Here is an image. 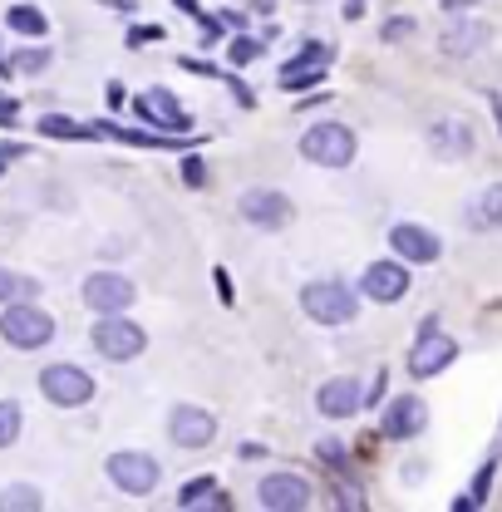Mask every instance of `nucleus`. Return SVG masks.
I'll return each instance as SVG.
<instances>
[{"label":"nucleus","instance_id":"27","mask_svg":"<svg viewBox=\"0 0 502 512\" xmlns=\"http://www.w3.org/2000/svg\"><path fill=\"white\" fill-rule=\"evenodd\" d=\"M256 55H261V40L242 35V40H232V50H227V64H251Z\"/></svg>","mask_w":502,"mask_h":512},{"label":"nucleus","instance_id":"22","mask_svg":"<svg viewBox=\"0 0 502 512\" xmlns=\"http://www.w3.org/2000/svg\"><path fill=\"white\" fill-rule=\"evenodd\" d=\"M45 503L40 498V488H30V483H10L5 493H0V512H35Z\"/></svg>","mask_w":502,"mask_h":512},{"label":"nucleus","instance_id":"10","mask_svg":"<svg viewBox=\"0 0 502 512\" xmlns=\"http://www.w3.org/2000/svg\"><path fill=\"white\" fill-rule=\"evenodd\" d=\"M168 434H173L178 448H207L217 439V419L207 409H197V404H178L173 419H168Z\"/></svg>","mask_w":502,"mask_h":512},{"label":"nucleus","instance_id":"25","mask_svg":"<svg viewBox=\"0 0 502 512\" xmlns=\"http://www.w3.org/2000/svg\"><path fill=\"white\" fill-rule=\"evenodd\" d=\"M217 488V478H192V483H183V493H178V508H197L207 493Z\"/></svg>","mask_w":502,"mask_h":512},{"label":"nucleus","instance_id":"21","mask_svg":"<svg viewBox=\"0 0 502 512\" xmlns=\"http://www.w3.org/2000/svg\"><path fill=\"white\" fill-rule=\"evenodd\" d=\"M40 296V281L35 276H20V271H5L0 266V306H10V301H35Z\"/></svg>","mask_w":502,"mask_h":512},{"label":"nucleus","instance_id":"8","mask_svg":"<svg viewBox=\"0 0 502 512\" xmlns=\"http://www.w3.org/2000/svg\"><path fill=\"white\" fill-rule=\"evenodd\" d=\"M242 217H247L251 227H266V232H281L291 217H296V207H291V197L286 192H276V188H251L242 192Z\"/></svg>","mask_w":502,"mask_h":512},{"label":"nucleus","instance_id":"5","mask_svg":"<svg viewBox=\"0 0 502 512\" xmlns=\"http://www.w3.org/2000/svg\"><path fill=\"white\" fill-rule=\"evenodd\" d=\"M133 301H138V291H133V281L119 276V271H94V276L84 281V306L99 311V316H124Z\"/></svg>","mask_w":502,"mask_h":512},{"label":"nucleus","instance_id":"2","mask_svg":"<svg viewBox=\"0 0 502 512\" xmlns=\"http://www.w3.org/2000/svg\"><path fill=\"white\" fill-rule=\"evenodd\" d=\"M301 306H306V316L320 320V325H350L355 311H360V301H355V291H350L345 281H311V286L301 291Z\"/></svg>","mask_w":502,"mask_h":512},{"label":"nucleus","instance_id":"17","mask_svg":"<svg viewBox=\"0 0 502 512\" xmlns=\"http://www.w3.org/2000/svg\"><path fill=\"white\" fill-rule=\"evenodd\" d=\"M488 40H493V25H488V20H463V25H448V30H443V55H453V60L463 55V60H468V55H478Z\"/></svg>","mask_w":502,"mask_h":512},{"label":"nucleus","instance_id":"9","mask_svg":"<svg viewBox=\"0 0 502 512\" xmlns=\"http://www.w3.org/2000/svg\"><path fill=\"white\" fill-rule=\"evenodd\" d=\"M261 508L266 512H306L311 508V483L296 478V473H271L261 488H256Z\"/></svg>","mask_w":502,"mask_h":512},{"label":"nucleus","instance_id":"6","mask_svg":"<svg viewBox=\"0 0 502 512\" xmlns=\"http://www.w3.org/2000/svg\"><path fill=\"white\" fill-rule=\"evenodd\" d=\"M89 340H94V350H99L104 360H133V355H143V345H148V335L124 316H99Z\"/></svg>","mask_w":502,"mask_h":512},{"label":"nucleus","instance_id":"1","mask_svg":"<svg viewBox=\"0 0 502 512\" xmlns=\"http://www.w3.org/2000/svg\"><path fill=\"white\" fill-rule=\"evenodd\" d=\"M0 335L15 350H40V345L55 340V320H50V311H40L35 301H10L0 311Z\"/></svg>","mask_w":502,"mask_h":512},{"label":"nucleus","instance_id":"34","mask_svg":"<svg viewBox=\"0 0 502 512\" xmlns=\"http://www.w3.org/2000/svg\"><path fill=\"white\" fill-rule=\"evenodd\" d=\"M158 35H163V30H158V25H148V30H133L128 40H133V45H143V40H158Z\"/></svg>","mask_w":502,"mask_h":512},{"label":"nucleus","instance_id":"24","mask_svg":"<svg viewBox=\"0 0 502 512\" xmlns=\"http://www.w3.org/2000/svg\"><path fill=\"white\" fill-rule=\"evenodd\" d=\"M20 424H25L20 404H15V399H0V448H10L20 439Z\"/></svg>","mask_w":502,"mask_h":512},{"label":"nucleus","instance_id":"36","mask_svg":"<svg viewBox=\"0 0 502 512\" xmlns=\"http://www.w3.org/2000/svg\"><path fill=\"white\" fill-rule=\"evenodd\" d=\"M493 114H498V133H502V99H498V104H493Z\"/></svg>","mask_w":502,"mask_h":512},{"label":"nucleus","instance_id":"38","mask_svg":"<svg viewBox=\"0 0 502 512\" xmlns=\"http://www.w3.org/2000/svg\"><path fill=\"white\" fill-rule=\"evenodd\" d=\"M0 163H5V158H0Z\"/></svg>","mask_w":502,"mask_h":512},{"label":"nucleus","instance_id":"32","mask_svg":"<svg viewBox=\"0 0 502 512\" xmlns=\"http://www.w3.org/2000/svg\"><path fill=\"white\" fill-rule=\"evenodd\" d=\"M197 508H232V493H222V488H212V493H207V498H202Z\"/></svg>","mask_w":502,"mask_h":512},{"label":"nucleus","instance_id":"33","mask_svg":"<svg viewBox=\"0 0 502 512\" xmlns=\"http://www.w3.org/2000/svg\"><path fill=\"white\" fill-rule=\"evenodd\" d=\"M15 119H20V109H15V99H5V94H0V124L10 128V124H15Z\"/></svg>","mask_w":502,"mask_h":512},{"label":"nucleus","instance_id":"30","mask_svg":"<svg viewBox=\"0 0 502 512\" xmlns=\"http://www.w3.org/2000/svg\"><path fill=\"white\" fill-rule=\"evenodd\" d=\"M488 488H493V458L483 463V473H478V483H473V503H483V498H488Z\"/></svg>","mask_w":502,"mask_h":512},{"label":"nucleus","instance_id":"28","mask_svg":"<svg viewBox=\"0 0 502 512\" xmlns=\"http://www.w3.org/2000/svg\"><path fill=\"white\" fill-rule=\"evenodd\" d=\"M183 183H188V188H202V183H207V168H202V158H197V153L183 158Z\"/></svg>","mask_w":502,"mask_h":512},{"label":"nucleus","instance_id":"29","mask_svg":"<svg viewBox=\"0 0 502 512\" xmlns=\"http://www.w3.org/2000/svg\"><path fill=\"white\" fill-rule=\"evenodd\" d=\"M409 30H414V20H409V15H394V20L384 25V40H404Z\"/></svg>","mask_w":502,"mask_h":512},{"label":"nucleus","instance_id":"12","mask_svg":"<svg viewBox=\"0 0 502 512\" xmlns=\"http://www.w3.org/2000/svg\"><path fill=\"white\" fill-rule=\"evenodd\" d=\"M453 360H458V340L453 335H434V320H429V340L419 335V345L409 355V375L414 380H429V375H439L443 365H453Z\"/></svg>","mask_w":502,"mask_h":512},{"label":"nucleus","instance_id":"20","mask_svg":"<svg viewBox=\"0 0 502 512\" xmlns=\"http://www.w3.org/2000/svg\"><path fill=\"white\" fill-rule=\"evenodd\" d=\"M5 25H10L15 35H30V40H40V35L50 30L45 10H35V5H10V10H5Z\"/></svg>","mask_w":502,"mask_h":512},{"label":"nucleus","instance_id":"19","mask_svg":"<svg viewBox=\"0 0 502 512\" xmlns=\"http://www.w3.org/2000/svg\"><path fill=\"white\" fill-rule=\"evenodd\" d=\"M468 227H473V232L502 227V183H493V188H488L478 202H473V207H468Z\"/></svg>","mask_w":502,"mask_h":512},{"label":"nucleus","instance_id":"35","mask_svg":"<svg viewBox=\"0 0 502 512\" xmlns=\"http://www.w3.org/2000/svg\"><path fill=\"white\" fill-rule=\"evenodd\" d=\"M212 281H217V291H222V301H232V276H227V271H217Z\"/></svg>","mask_w":502,"mask_h":512},{"label":"nucleus","instance_id":"15","mask_svg":"<svg viewBox=\"0 0 502 512\" xmlns=\"http://www.w3.org/2000/svg\"><path fill=\"white\" fill-rule=\"evenodd\" d=\"M404 291H409V271H404L399 261H375V266L365 271V296L379 301V306H394Z\"/></svg>","mask_w":502,"mask_h":512},{"label":"nucleus","instance_id":"14","mask_svg":"<svg viewBox=\"0 0 502 512\" xmlns=\"http://www.w3.org/2000/svg\"><path fill=\"white\" fill-rule=\"evenodd\" d=\"M389 247L404 256V261H424V266L439 261V252H443L439 237H434L429 227H419V222H399V227L389 232Z\"/></svg>","mask_w":502,"mask_h":512},{"label":"nucleus","instance_id":"18","mask_svg":"<svg viewBox=\"0 0 502 512\" xmlns=\"http://www.w3.org/2000/svg\"><path fill=\"white\" fill-rule=\"evenodd\" d=\"M429 143H434L439 158H468L473 153V128L463 119H443V124L429 128Z\"/></svg>","mask_w":502,"mask_h":512},{"label":"nucleus","instance_id":"7","mask_svg":"<svg viewBox=\"0 0 502 512\" xmlns=\"http://www.w3.org/2000/svg\"><path fill=\"white\" fill-rule=\"evenodd\" d=\"M40 394L60 409H79L94 399V380L79 365H50V370H40Z\"/></svg>","mask_w":502,"mask_h":512},{"label":"nucleus","instance_id":"23","mask_svg":"<svg viewBox=\"0 0 502 512\" xmlns=\"http://www.w3.org/2000/svg\"><path fill=\"white\" fill-rule=\"evenodd\" d=\"M40 133H45V138H94V128L74 124V119H64V114H45V119H40Z\"/></svg>","mask_w":502,"mask_h":512},{"label":"nucleus","instance_id":"16","mask_svg":"<svg viewBox=\"0 0 502 512\" xmlns=\"http://www.w3.org/2000/svg\"><path fill=\"white\" fill-rule=\"evenodd\" d=\"M315 404H320V414H325V419H350V414L365 404L360 380H325L320 384V394H315Z\"/></svg>","mask_w":502,"mask_h":512},{"label":"nucleus","instance_id":"11","mask_svg":"<svg viewBox=\"0 0 502 512\" xmlns=\"http://www.w3.org/2000/svg\"><path fill=\"white\" fill-rule=\"evenodd\" d=\"M424 424H429L424 399H419V394H399V399L384 409L379 434H384V439H414V434H424Z\"/></svg>","mask_w":502,"mask_h":512},{"label":"nucleus","instance_id":"13","mask_svg":"<svg viewBox=\"0 0 502 512\" xmlns=\"http://www.w3.org/2000/svg\"><path fill=\"white\" fill-rule=\"evenodd\" d=\"M133 109H138V119H143V124H153V128H173V133H183V128L192 124L188 109H183L168 89H148V94H138V99H133Z\"/></svg>","mask_w":502,"mask_h":512},{"label":"nucleus","instance_id":"4","mask_svg":"<svg viewBox=\"0 0 502 512\" xmlns=\"http://www.w3.org/2000/svg\"><path fill=\"white\" fill-rule=\"evenodd\" d=\"M301 153L320 168H345V163H355V133L345 124H315L301 138Z\"/></svg>","mask_w":502,"mask_h":512},{"label":"nucleus","instance_id":"37","mask_svg":"<svg viewBox=\"0 0 502 512\" xmlns=\"http://www.w3.org/2000/svg\"><path fill=\"white\" fill-rule=\"evenodd\" d=\"M178 5H183V10H197V0H178Z\"/></svg>","mask_w":502,"mask_h":512},{"label":"nucleus","instance_id":"26","mask_svg":"<svg viewBox=\"0 0 502 512\" xmlns=\"http://www.w3.org/2000/svg\"><path fill=\"white\" fill-rule=\"evenodd\" d=\"M50 64V50H20L15 60H10V69H20V74H40Z\"/></svg>","mask_w":502,"mask_h":512},{"label":"nucleus","instance_id":"3","mask_svg":"<svg viewBox=\"0 0 502 512\" xmlns=\"http://www.w3.org/2000/svg\"><path fill=\"white\" fill-rule=\"evenodd\" d=\"M158 478H163V468H158V458H153V453L124 448V453H114V458H109V483H114L119 493H128V498L153 493V488H158Z\"/></svg>","mask_w":502,"mask_h":512},{"label":"nucleus","instance_id":"31","mask_svg":"<svg viewBox=\"0 0 502 512\" xmlns=\"http://www.w3.org/2000/svg\"><path fill=\"white\" fill-rule=\"evenodd\" d=\"M340 453H345V448L335 444V439H325V444H320V458H325V463H330V468H340V463H345V458H340Z\"/></svg>","mask_w":502,"mask_h":512}]
</instances>
